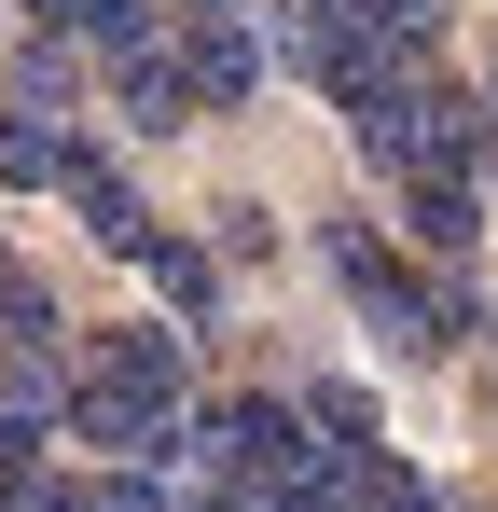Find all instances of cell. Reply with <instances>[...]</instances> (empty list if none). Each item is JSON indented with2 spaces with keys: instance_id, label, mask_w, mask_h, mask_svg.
I'll use <instances>...</instances> for the list:
<instances>
[{
  "instance_id": "7",
  "label": "cell",
  "mask_w": 498,
  "mask_h": 512,
  "mask_svg": "<svg viewBox=\"0 0 498 512\" xmlns=\"http://www.w3.org/2000/svg\"><path fill=\"white\" fill-rule=\"evenodd\" d=\"M166 42H180V84H194V111H236V97L263 84V14H180Z\"/></svg>"
},
{
  "instance_id": "8",
  "label": "cell",
  "mask_w": 498,
  "mask_h": 512,
  "mask_svg": "<svg viewBox=\"0 0 498 512\" xmlns=\"http://www.w3.org/2000/svg\"><path fill=\"white\" fill-rule=\"evenodd\" d=\"M291 416H305V402H291ZM374 457H388V443H374ZM374 457L305 429V443H291V471L263 485V512H374Z\"/></svg>"
},
{
  "instance_id": "11",
  "label": "cell",
  "mask_w": 498,
  "mask_h": 512,
  "mask_svg": "<svg viewBox=\"0 0 498 512\" xmlns=\"http://www.w3.org/2000/svg\"><path fill=\"white\" fill-rule=\"evenodd\" d=\"M70 167V111L56 97H0V194H42Z\"/></svg>"
},
{
  "instance_id": "16",
  "label": "cell",
  "mask_w": 498,
  "mask_h": 512,
  "mask_svg": "<svg viewBox=\"0 0 498 512\" xmlns=\"http://www.w3.org/2000/svg\"><path fill=\"white\" fill-rule=\"evenodd\" d=\"M97 512H180V499H166L153 471H111V485H97Z\"/></svg>"
},
{
  "instance_id": "13",
  "label": "cell",
  "mask_w": 498,
  "mask_h": 512,
  "mask_svg": "<svg viewBox=\"0 0 498 512\" xmlns=\"http://www.w3.org/2000/svg\"><path fill=\"white\" fill-rule=\"evenodd\" d=\"M153 291H166V319H222V250H194V236H153Z\"/></svg>"
},
{
  "instance_id": "5",
  "label": "cell",
  "mask_w": 498,
  "mask_h": 512,
  "mask_svg": "<svg viewBox=\"0 0 498 512\" xmlns=\"http://www.w3.org/2000/svg\"><path fill=\"white\" fill-rule=\"evenodd\" d=\"M291 443H305L291 402H194L180 416V471H194V499H263L291 471Z\"/></svg>"
},
{
  "instance_id": "2",
  "label": "cell",
  "mask_w": 498,
  "mask_h": 512,
  "mask_svg": "<svg viewBox=\"0 0 498 512\" xmlns=\"http://www.w3.org/2000/svg\"><path fill=\"white\" fill-rule=\"evenodd\" d=\"M332 277H346V305L374 319V346H388V360H443V346L471 333L457 263H415L388 222H332Z\"/></svg>"
},
{
  "instance_id": "9",
  "label": "cell",
  "mask_w": 498,
  "mask_h": 512,
  "mask_svg": "<svg viewBox=\"0 0 498 512\" xmlns=\"http://www.w3.org/2000/svg\"><path fill=\"white\" fill-rule=\"evenodd\" d=\"M402 236H415V263H471V236H485V194L457 167H415L402 180Z\"/></svg>"
},
{
  "instance_id": "15",
  "label": "cell",
  "mask_w": 498,
  "mask_h": 512,
  "mask_svg": "<svg viewBox=\"0 0 498 512\" xmlns=\"http://www.w3.org/2000/svg\"><path fill=\"white\" fill-rule=\"evenodd\" d=\"M0 333H14V346H56V305H42V277H28L14 250H0Z\"/></svg>"
},
{
  "instance_id": "14",
  "label": "cell",
  "mask_w": 498,
  "mask_h": 512,
  "mask_svg": "<svg viewBox=\"0 0 498 512\" xmlns=\"http://www.w3.org/2000/svg\"><path fill=\"white\" fill-rule=\"evenodd\" d=\"M305 429H319V443H360V457H374V402H360L346 374H305Z\"/></svg>"
},
{
  "instance_id": "12",
  "label": "cell",
  "mask_w": 498,
  "mask_h": 512,
  "mask_svg": "<svg viewBox=\"0 0 498 512\" xmlns=\"http://www.w3.org/2000/svg\"><path fill=\"white\" fill-rule=\"evenodd\" d=\"M111 97H125V125H139V139H180V125H194V84H180V42H166V56H125V70H111Z\"/></svg>"
},
{
  "instance_id": "19",
  "label": "cell",
  "mask_w": 498,
  "mask_h": 512,
  "mask_svg": "<svg viewBox=\"0 0 498 512\" xmlns=\"http://www.w3.org/2000/svg\"><path fill=\"white\" fill-rule=\"evenodd\" d=\"M180 14H263V0H180Z\"/></svg>"
},
{
  "instance_id": "1",
  "label": "cell",
  "mask_w": 498,
  "mask_h": 512,
  "mask_svg": "<svg viewBox=\"0 0 498 512\" xmlns=\"http://www.w3.org/2000/svg\"><path fill=\"white\" fill-rule=\"evenodd\" d=\"M180 416H194V346L166 319H111L70 346V443L153 471V457H180Z\"/></svg>"
},
{
  "instance_id": "3",
  "label": "cell",
  "mask_w": 498,
  "mask_h": 512,
  "mask_svg": "<svg viewBox=\"0 0 498 512\" xmlns=\"http://www.w3.org/2000/svg\"><path fill=\"white\" fill-rule=\"evenodd\" d=\"M360 153L388 180H415V167H485V97L471 84H443V70H402V84H374L360 97Z\"/></svg>"
},
{
  "instance_id": "6",
  "label": "cell",
  "mask_w": 498,
  "mask_h": 512,
  "mask_svg": "<svg viewBox=\"0 0 498 512\" xmlns=\"http://www.w3.org/2000/svg\"><path fill=\"white\" fill-rule=\"evenodd\" d=\"M56 194H70V222L97 236L111 263H153V208H139V180H125V153H97V139H70V167H56Z\"/></svg>"
},
{
  "instance_id": "17",
  "label": "cell",
  "mask_w": 498,
  "mask_h": 512,
  "mask_svg": "<svg viewBox=\"0 0 498 512\" xmlns=\"http://www.w3.org/2000/svg\"><path fill=\"white\" fill-rule=\"evenodd\" d=\"M374 512H443V499H429L415 471H388V457H374Z\"/></svg>"
},
{
  "instance_id": "10",
  "label": "cell",
  "mask_w": 498,
  "mask_h": 512,
  "mask_svg": "<svg viewBox=\"0 0 498 512\" xmlns=\"http://www.w3.org/2000/svg\"><path fill=\"white\" fill-rule=\"evenodd\" d=\"M28 14H42V28H70L97 70H125V56H166V14H153V0H28Z\"/></svg>"
},
{
  "instance_id": "21",
  "label": "cell",
  "mask_w": 498,
  "mask_h": 512,
  "mask_svg": "<svg viewBox=\"0 0 498 512\" xmlns=\"http://www.w3.org/2000/svg\"><path fill=\"white\" fill-rule=\"evenodd\" d=\"M485 333H498V319H485Z\"/></svg>"
},
{
  "instance_id": "18",
  "label": "cell",
  "mask_w": 498,
  "mask_h": 512,
  "mask_svg": "<svg viewBox=\"0 0 498 512\" xmlns=\"http://www.w3.org/2000/svg\"><path fill=\"white\" fill-rule=\"evenodd\" d=\"M485 167H498V70H485Z\"/></svg>"
},
{
  "instance_id": "20",
  "label": "cell",
  "mask_w": 498,
  "mask_h": 512,
  "mask_svg": "<svg viewBox=\"0 0 498 512\" xmlns=\"http://www.w3.org/2000/svg\"><path fill=\"white\" fill-rule=\"evenodd\" d=\"M194 512H263V499H194Z\"/></svg>"
},
{
  "instance_id": "4",
  "label": "cell",
  "mask_w": 498,
  "mask_h": 512,
  "mask_svg": "<svg viewBox=\"0 0 498 512\" xmlns=\"http://www.w3.org/2000/svg\"><path fill=\"white\" fill-rule=\"evenodd\" d=\"M277 56H291L319 97H346V111H360L374 84H402V70H415L402 42H388L374 0H277Z\"/></svg>"
}]
</instances>
